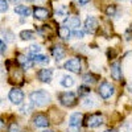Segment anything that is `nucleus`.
Here are the masks:
<instances>
[{"label": "nucleus", "instance_id": "obj_1", "mask_svg": "<svg viewBox=\"0 0 132 132\" xmlns=\"http://www.w3.org/2000/svg\"><path fill=\"white\" fill-rule=\"evenodd\" d=\"M30 102L33 106L36 107H44L49 104L50 102V95L45 91V90H37V91H33L30 94Z\"/></svg>", "mask_w": 132, "mask_h": 132}, {"label": "nucleus", "instance_id": "obj_2", "mask_svg": "<svg viewBox=\"0 0 132 132\" xmlns=\"http://www.w3.org/2000/svg\"><path fill=\"white\" fill-rule=\"evenodd\" d=\"M60 102L65 107H73L77 103V96L71 91H65V93L60 94Z\"/></svg>", "mask_w": 132, "mask_h": 132}, {"label": "nucleus", "instance_id": "obj_3", "mask_svg": "<svg viewBox=\"0 0 132 132\" xmlns=\"http://www.w3.org/2000/svg\"><path fill=\"white\" fill-rule=\"evenodd\" d=\"M63 68L66 70H69L71 73H75V74H79L81 70H82V62L79 58H70L65 62Z\"/></svg>", "mask_w": 132, "mask_h": 132}, {"label": "nucleus", "instance_id": "obj_4", "mask_svg": "<svg viewBox=\"0 0 132 132\" xmlns=\"http://www.w3.org/2000/svg\"><path fill=\"white\" fill-rule=\"evenodd\" d=\"M99 95L103 99H108L114 95V86L108 82H103L99 86Z\"/></svg>", "mask_w": 132, "mask_h": 132}, {"label": "nucleus", "instance_id": "obj_5", "mask_svg": "<svg viewBox=\"0 0 132 132\" xmlns=\"http://www.w3.org/2000/svg\"><path fill=\"white\" fill-rule=\"evenodd\" d=\"M8 98L13 104H21L24 101V93L20 89H12L8 94Z\"/></svg>", "mask_w": 132, "mask_h": 132}, {"label": "nucleus", "instance_id": "obj_6", "mask_svg": "<svg viewBox=\"0 0 132 132\" xmlns=\"http://www.w3.org/2000/svg\"><path fill=\"white\" fill-rule=\"evenodd\" d=\"M102 123H103V118H102V115H99V114H93L86 120V126L90 127V128H96Z\"/></svg>", "mask_w": 132, "mask_h": 132}, {"label": "nucleus", "instance_id": "obj_7", "mask_svg": "<svg viewBox=\"0 0 132 132\" xmlns=\"http://www.w3.org/2000/svg\"><path fill=\"white\" fill-rule=\"evenodd\" d=\"M9 79L11 82H16V83H23V71H21L19 68L15 69H9Z\"/></svg>", "mask_w": 132, "mask_h": 132}, {"label": "nucleus", "instance_id": "obj_8", "mask_svg": "<svg viewBox=\"0 0 132 132\" xmlns=\"http://www.w3.org/2000/svg\"><path fill=\"white\" fill-rule=\"evenodd\" d=\"M98 28V20L93 16H89L85 21V30L87 33H94Z\"/></svg>", "mask_w": 132, "mask_h": 132}, {"label": "nucleus", "instance_id": "obj_9", "mask_svg": "<svg viewBox=\"0 0 132 132\" xmlns=\"http://www.w3.org/2000/svg\"><path fill=\"white\" fill-rule=\"evenodd\" d=\"M63 24H65V27H68L69 29L73 28L75 30V29H78L81 27V20H79V17H77V16H69L68 19L63 21Z\"/></svg>", "mask_w": 132, "mask_h": 132}, {"label": "nucleus", "instance_id": "obj_10", "mask_svg": "<svg viewBox=\"0 0 132 132\" xmlns=\"http://www.w3.org/2000/svg\"><path fill=\"white\" fill-rule=\"evenodd\" d=\"M33 123H35L36 127H41V128H45L49 126V119L45 116V115H42V114H38L36 115L35 118H33Z\"/></svg>", "mask_w": 132, "mask_h": 132}, {"label": "nucleus", "instance_id": "obj_11", "mask_svg": "<svg viewBox=\"0 0 132 132\" xmlns=\"http://www.w3.org/2000/svg\"><path fill=\"white\" fill-rule=\"evenodd\" d=\"M38 79L41 81V82H50V79H52V75H53V71L50 70V69H41L40 71H38Z\"/></svg>", "mask_w": 132, "mask_h": 132}, {"label": "nucleus", "instance_id": "obj_12", "mask_svg": "<svg viewBox=\"0 0 132 132\" xmlns=\"http://www.w3.org/2000/svg\"><path fill=\"white\" fill-rule=\"evenodd\" d=\"M33 15H35V17L37 20H45L49 16V11L42 7H36L35 11H33Z\"/></svg>", "mask_w": 132, "mask_h": 132}, {"label": "nucleus", "instance_id": "obj_13", "mask_svg": "<svg viewBox=\"0 0 132 132\" xmlns=\"http://www.w3.org/2000/svg\"><path fill=\"white\" fill-rule=\"evenodd\" d=\"M111 77L116 81H119L122 78V69H120V65L118 62H114L111 65Z\"/></svg>", "mask_w": 132, "mask_h": 132}, {"label": "nucleus", "instance_id": "obj_14", "mask_svg": "<svg viewBox=\"0 0 132 132\" xmlns=\"http://www.w3.org/2000/svg\"><path fill=\"white\" fill-rule=\"evenodd\" d=\"M82 119H83V115L81 112H74L70 115V119H69V122H70V126H75V127H79L81 123H82Z\"/></svg>", "mask_w": 132, "mask_h": 132}, {"label": "nucleus", "instance_id": "obj_15", "mask_svg": "<svg viewBox=\"0 0 132 132\" xmlns=\"http://www.w3.org/2000/svg\"><path fill=\"white\" fill-rule=\"evenodd\" d=\"M17 62L21 65V66H24L25 69H30L32 68V60L30 58H27L25 56H23V54H17Z\"/></svg>", "mask_w": 132, "mask_h": 132}, {"label": "nucleus", "instance_id": "obj_16", "mask_svg": "<svg viewBox=\"0 0 132 132\" xmlns=\"http://www.w3.org/2000/svg\"><path fill=\"white\" fill-rule=\"evenodd\" d=\"M53 57L56 58L57 61H61L63 57H65V49L61 46V45H57V46H54L53 48Z\"/></svg>", "mask_w": 132, "mask_h": 132}, {"label": "nucleus", "instance_id": "obj_17", "mask_svg": "<svg viewBox=\"0 0 132 132\" xmlns=\"http://www.w3.org/2000/svg\"><path fill=\"white\" fill-rule=\"evenodd\" d=\"M58 36L61 38H63V40H69L70 36H71V32H70V29L68 27L63 25V27H60L58 28Z\"/></svg>", "mask_w": 132, "mask_h": 132}, {"label": "nucleus", "instance_id": "obj_18", "mask_svg": "<svg viewBox=\"0 0 132 132\" xmlns=\"http://www.w3.org/2000/svg\"><path fill=\"white\" fill-rule=\"evenodd\" d=\"M15 12L20 16H29L30 15V8L25 5H17L15 7Z\"/></svg>", "mask_w": 132, "mask_h": 132}, {"label": "nucleus", "instance_id": "obj_19", "mask_svg": "<svg viewBox=\"0 0 132 132\" xmlns=\"http://www.w3.org/2000/svg\"><path fill=\"white\" fill-rule=\"evenodd\" d=\"M61 85L63 87H66V89H69V87H71L74 85V78L70 75H63L62 79H61Z\"/></svg>", "mask_w": 132, "mask_h": 132}, {"label": "nucleus", "instance_id": "obj_20", "mask_svg": "<svg viewBox=\"0 0 132 132\" xmlns=\"http://www.w3.org/2000/svg\"><path fill=\"white\" fill-rule=\"evenodd\" d=\"M33 62L36 63H49V58L46 56H44V54H37V56H33L30 58Z\"/></svg>", "mask_w": 132, "mask_h": 132}, {"label": "nucleus", "instance_id": "obj_21", "mask_svg": "<svg viewBox=\"0 0 132 132\" xmlns=\"http://www.w3.org/2000/svg\"><path fill=\"white\" fill-rule=\"evenodd\" d=\"M20 37H21V40H33V38H35V32H32V30H23L20 33Z\"/></svg>", "mask_w": 132, "mask_h": 132}, {"label": "nucleus", "instance_id": "obj_22", "mask_svg": "<svg viewBox=\"0 0 132 132\" xmlns=\"http://www.w3.org/2000/svg\"><path fill=\"white\" fill-rule=\"evenodd\" d=\"M41 52V46L40 45H32L29 46V56L33 57V56H37V54H40Z\"/></svg>", "mask_w": 132, "mask_h": 132}, {"label": "nucleus", "instance_id": "obj_23", "mask_svg": "<svg viewBox=\"0 0 132 132\" xmlns=\"http://www.w3.org/2000/svg\"><path fill=\"white\" fill-rule=\"evenodd\" d=\"M32 108H33V104H32V102L30 103H27V104H24L23 107L20 108V111H21V114H29L30 111H32Z\"/></svg>", "mask_w": 132, "mask_h": 132}, {"label": "nucleus", "instance_id": "obj_24", "mask_svg": "<svg viewBox=\"0 0 132 132\" xmlns=\"http://www.w3.org/2000/svg\"><path fill=\"white\" fill-rule=\"evenodd\" d=\"M96 79H95V77L93 74H85L83 75V82L85 83H94Z\"/></svg>", "mask_w": 132, "mask_h": 132}, {"label": "nucleus", "instance_id": "obj_25", "mask_svg": "<svg viewBox=\"0 0 132 132\" xmlns=\"http://www.w3.org/2000/svg\"><path fill=\"white\" fill-rule=\"evenodd\" d=\"M8 132H21L20 126L17 123H11L9 127H8Z\"/></svg>", "mask_w": 132, "mask_h": 132}, {"label": "nucleus", "instance_id": "obj_26", "mask_svg": "<svg viewBox=\"0 0 132 132\" xmlns=\"http://www.w3.org/2000/svg\"><path fill=\"white\" fill-rule=\"evenodd\" d=\"M8 9V3L5 0H0V12H5Z\"/></svg>", "mask_w": 132, "mask_h": 132}, {"label": "nucleus", "instance_id": "obj_27", "mask_svg": "<svg viewBox=\"0 0 132 132\" xmlns=\"http://www.w3.org/2000/svg\"><path fill=\"white\" fill-rule=\"evenodd\" d=\"M106 12H107V15H108V16H114V15H115V12H116V9H115V7H114V5H110V7L106 9Z\"/></svg>", "mask_w": 132, "mask_h": 132}, {"label": "nucleus", "instance_id": "obj_28", "mask_svg": "<svg viewBox=\"0 0 132 132\" xmlns=\"http://www.w3.org/2000/svg\"><path fill=\"white\" fill-rule=\"evenodd\" d=\"M73 35H74L77 38H82V37H83V32L79 30V29H75V30L73 32Z\"/></svg>", "mask_w": 132, "mask_h": 132}, {"label": "nucleus", "instance_id": "obj_29", "mask_svg": "<svg viewBox=\"0 0 132 132\" xmlns=\"http://www.w3.org/2000/svg\"><path fill=\"white\" fill-rule=\"evenodd\" d=\"M68 132H81V129H79V127H75V126H69Z\"/></svg>", "mask_w": 132, "mask_h": 132}, {"label": "nucleus", "instance_id": "obj_30", "mask_svg": "<svg viewBox=\"0 0 132 132\" xmlns=\"http://www.w3.org/2000/svg\"><path fill=\"white\" fill-rule=\"evenodd\" d=\"M79 94H90V90L87 89V87H85V86H82V87H79Z\"/></svg>", "mask_w": 132, "mask_h": 132}, {"label": "nucleus", "instance_id": "obj_31", "mask_svg": "<svg viewBox=\"0 0 132 132\" xmlns=\"http://www.w3.org/2000/svg\"><path fill=\"white\" fill-rule=\"evenodd\" d=\"M83 106H85V107H89V106L91 107V106H94V103L91 102V99H86V101L83 102Z\"/></svg>", "mask_w": 132, "mask_h": 132}, {"label": "nucleus", "instance_id": "obj_32", "mask_svg": "<svg viewBox=\"0 0 132 132\" xmlns=\"http://www.w3.org/2000/svg\"><path fill=\"white\" fill-rule=\"evenodd\" d=\"M5 52V44L0 40V53H4Z\"/></svg>", "mask_w": 132, "mask_h": 132}, {"label": "nucleus", "instance_id": "obj_33", "mask_svg": "<svg viewBox=\"0 0 132 132\" xmlns=\"http://www.w3.org/2000/svg\"><path fill=\"white\" fill-rule=\"evenodd\" d=\"M75 2L78 3V4H81V5H85V4H87V3H89L90 0H75Z\"/></svg>", "mask_w": 132, "mask_h": 132}, {"label": "nucleus", "instance_id": "obj_34", "mask_svg": "<svg viewBox=\"0 0 132 132\" xmlns=\"http://www.w3.org/2000/svg\"><path fill=\"white\" fill-rule=\"evenodd\" d=\"M3 127H4V123H3V120H2V119H0V129H2Z\"/></svg>", "mask_w": 132, "mask_h": 132}, {"label": "nucleus", "instance_id": "obj_35", "mask_svg": "<svg viewBox=\"0 0 132 132\" xmlns=\"http://www.w3.org/2000/svg\"><path fill=\"white\" fill-rule=\"evenodd\" d=\"M104 132H112V131H110V129H107V131H104Z\"/></svg>", "mask_w": 132, "mask_h": 132}, {"label": "nucleus", "instance_id": "obj_36", "mask_svg": "<svg viewBox=\"0 0 132 132\" xmlns=\"http://www.w3.org/2000/svg\"><path fill=\"white\" fill-rule=\"evenodd\" d=\"M44 132H53V131H44Z\"/></svg>", "mask_w": 132, "mask_h": 132}, {"label": "nucleus", "instance_id": "obj_37", "mask_svg": "<svg viewBox=\"0 0 132 132\" xmlns=\"http://www.w3.org/2000/svg\"><path fill=\"white\" fill-rule=\"evenodd\" d=\"M28 2H35V0H28Z\"/></svg>", "mask_w": 132, "mask_h": 132}]
</instances>
